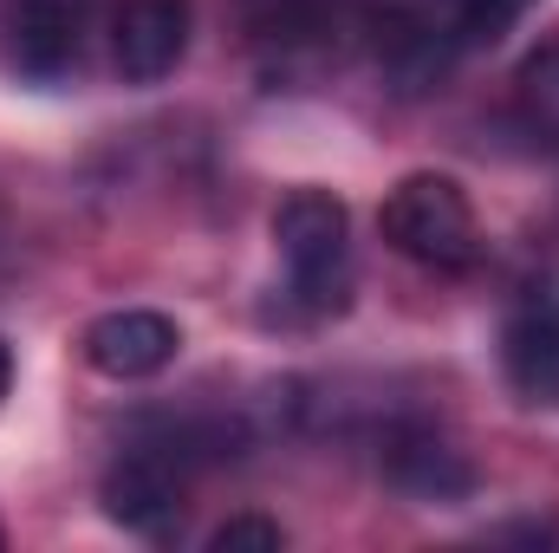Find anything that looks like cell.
Returning a JSON list of instances; mask_svg holds the SVG:
<instances>
[{
    "mask_svg": "<svg viewBox=\"0 0 559 553\" xmlns=\"http://www.w3.org/2000/svg\"><path fill=\"white\" fill-rule=\"evenodd\" d=\"M378 228H384V242H391L404 261L436 268V274H462V268H475V255H481V228H475V209H468L462 183H455V176H436V169L404 176V183L384 196Z\"/></svg>",
    "mask_w": 559,
    "mask_h": 553,
    "instance_id": "1",
    "label": "cell"
},
{
    "mask_svg": "<svg viewBox=\"0 0 559 553\" xmlns=\"http://www.w3.org/2000/svg\"><path fill=\"white\" fill-rule=\"evenodd\" d=\"M274 242L293 293L312 306V313H332L345 306V286H352V215L332 189H293L274 209Z\"/></svg>",
    "mask_w": 559,
    "mask_h": 553,
    "instance_id": "2",
    "label": "cell"
},
{
    "mask_svg": "<svg viewBox=\"0 0 559 553\" xmlns=\"http://www.w3.org/2000/svg\"><path fill=\"white\" fill-rule=\"evenodd\" d=\"M105 515L131 534H169L182 521V469L163 449H124L105 475Z\"/></svg>",
    "mask_w": 559,
    "mask_h": 553,
    "instance_id": "3",
    "label": "cell"
},
{
    "mask_svg": "<svg viewBox=\"0 0 559 553\" xmlns=\"http://www.w3.org/2000/svg\"><path fill=\"white\" fill-rule=\"evenodd\" d=\"M182 46H189V0H118L111 7V66L131 85L169 79Z\"/></svg>",
    "mask_w": 559,
    "mask_h": 553,
    "instance_id": "4",
    "label": "cell"
},
{
    "mask_svg": "<svg viewBox=\"0 0 559 553\" xmlns=\"http://www.w3.org/2000/svg\"><path fill=\"white\" fill-rule=\"evenodd\" d=\"M176 345H182L176 319H163V313H150V306L105 313V319H92V332H85V358H92V372H105V378H118V385L156 378V372L176 358Z\"/></svg>",
    "mask_w": 559,
    "mask_h": 553,
    "instance_id": "5",
    "label": "cell"
},
{
    "mask_svg": "<svg viewBox=\"0 0 559 553\" xmlns=\"http://www.w3.org/2000/svg\"><path fill=\"white\" fill-rule=\"evenodd\" d=\"M92 0H13V59L26 79H66L85 52Z\"/></svg>",
    "mask_w": 559,
    "mask_h": 553,
    "instance_id": "6",
    "label": "cell"
},
{
    "mask_svg": "<svg viewBox=\"0 0 559 553\" xmlns=\"http://www.w3.org/2000/svg\"><path fill=\"white\" fill-rule=\"evenodd\" d=\"M384 482L397 495H411V502H462L475 489V469L436 430H397L384 443Z\"/></svg>",
    "mask_w": 559,
    "mask_h": 553,
    "instance_id": "7",
    "label": "cell"
},
{
    "mask_svg": "<svg viewBox=\"0 0 559 553\" xmlns=\"http://www.w3.org/2000/svg\"><path fill=\"white\" fill-rule=\"evenodd\" d=\"M508 372L527 398L559 404V319L554 313H521L508 326Z\"/></svg>",
    "mask_w": 559,
    "mask_h": 553,
    "instance_id": "8",
    "label": "cell"
},
{
    "mask_svg": "<svg viewBox=\"0 0 559 553\" xmlns=\"http://www.w3.org/2000/svg\"><path fill=\"white\" fill-rule=\"evenodd\" d=\"M514 118L540 150H559V39L514 72Z\"/></svg>",
    "mask_w": 559,
    "mask_h": 553,
    "instance_id": "9",
    "label": "cell"
},
{
    "mask_svg": "<svg viewBox=\"0 0 559 553\" xmlns=\"http://www.w3.org/2000/svg\"><path fill=\"white\" fill-rule=\"evenodd\" d=\"M527 7H534V0H455V20H462V39H468V46H488V39H501Z\"/></svg>",
    "mask_w": 559,
    "mask_h": 553,
    "instance_id": "10",
    "label": "cell"
},
{
    "mask_svg": "<svg viewBox=\"0 0 559 553\" xmlns=\"http://www.w3.org/2000/svg\"><path fill=\"white\" fill-rule=\"evenodd\" d=\"M209 548L215 553H235V548H286V534H280V521H261V515H235V521H222L215 534H209Z\"/></svg>",
    "mask_w": 559,
    "mask_h": 553,
    "instance_id": "11",
    "label": "cell"
},
{
    "mask_svg": "<svg viewBox=\"0 0 559 553\" xmlns=\"http://www.w3.org/2000/svg\"><path fill=\"white\" fill-rule=\"evenodd\" d=\"M7 385H13V352H7V339H0V398H7Z\"/></svg>",
    "mask_w": 559,
    "mask_h": 553,
    "instance_id": "12",
    "label": "cell"
}]
</instances>
